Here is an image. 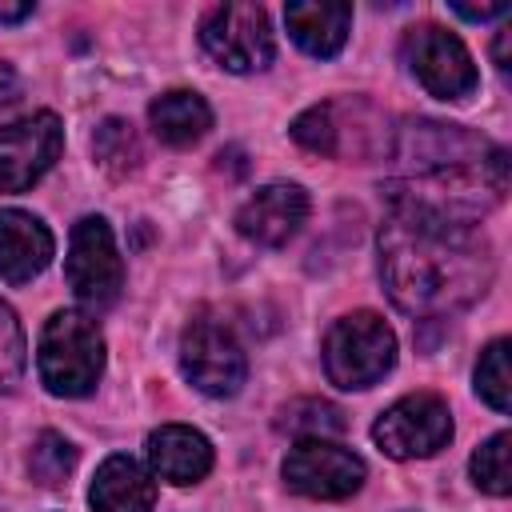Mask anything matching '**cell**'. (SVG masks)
Listing matches in <instances>:
<instances>
[{"label":"cell","instance_id":"1","mask_svg":"<svg viewBox=\"0 0 512 512\" xmlns=\"http://www.w3.org/2000/svg\"><path fill=\"white\" fill-rule=\"evenodd\" d=\"M380 276L408 316H452L492 284V248L472 224L396 208L380 224Z\"/></svg>","mask_w":512,"mask_h":512},{"label":"cell","instance_id":"2","mask_svg":"<svg viewBox=\"0 0 512 512\" xmlns=\"http://www.w3.org/2000/svg\"><path fill=\"white\" fill-rule=\"evenodd\" d=\"M104 372V336L84 312H56L40 336V380L56 396H88Z\"/></svg>","mask_w":512,"mask_h":512},{"label":"cell","instance_id":"3","mask_svg":"<svg viewBox=\"0 0 512 512\" xmlns=\"http://www.w3.org/2000/svg\"><path fill=\"white\" fill-rule=\"evenodd\" d=\"M396 360V336L376 312L340 316L324 336V372L336 388H372Z\"/></svg>","mask_w":512,"mask_h":512},{"label":"cell","instance_id":"4","mask_svg":"<svg viewBox=\"0 0 512 512\" xmlns=\"http://www.w3.org/2000/svg\"><path fill=\"white\" fill-rule=\"evenodd\" d=\"M68 284L76 292V300L92 312H104L120 300L124 288V260L116 252L112 228L100 216H84L72 224V240H68Z\"/></svg>","mask_w":512,"mask_h":512},{"label":"cell","instance_id":"5","mask_svg":"<svg viewBox=\"0 0 512 512\" xmlns=\"http://www.w3.org/2000/svg\"><path fill=\"white\" fill-rule=\"evenodd\" d=\"M180 368L204 396H232L248 376V360L232 328L216 316H196L180 336Z\"/></svg>","mask_w":512,"mask_h":512},{"label":"cell","instance_id":"6","mask_svg":"<svg viewBox=\"0 0 512 512\" xmlns=\"http://www.w3.org/2000/svg\"><path fill=\"white\" fill-rule=\"evenodd\" d=\"M204 52L228 72H260L272 60V28L260 4H220L200 24Z\"/></svg>","mask_w":512,"mask_h":512},{"label":"cell","instance_id":"7","mask_svg":"<svg viewBox=\"0 0 512 512\" xmlns=\"http://www.w3.org/2000/svg\"><path fill=\"white\" fill-rule=\"evenodd\" d=\"M404 60H408L412 76L424 84V92L436 100H464L480 84L468 48L452 32H444L440 24L412 28L404 36Z\"/></svg>","mask_w":512,"mask_h":512},{"label":"cell","instance_id":"8","mask_svg":"<svg viewBox=\"0 0 512 512\" xmlns=\"http://www.w3.org/2000/svg\"><path fill=\"white\" fill-rule=\"evenodd\" d=\"M372 440L384 456L392 460H416V456H432L452 440V412L440 396L432 392H416L396 400L372 428Z\"/></svg>","mask_w":512,"mask_h":512},{"label":"cell","instance_id":"9","mask_svg":"<svg viewBox=\"0 0 512 512\" xmlns=\"http://www.w3.org/2000/svg\"><path fill=\"white\" fill-rule=\"evenodd\" d=\"M64 124L56 112H36L0 128V192L32 188L60 156Z\"/></svg>","mask_w":512,"mask_h":512},{"label":"cell","instance_id":"10","mask_svg":"<svg viewBox=\"0 0 512 512\" xmlns=\"http://www.w3.org/2000/svg\"><path fill=\"white\" fill-rule=\"evenodd\" d=\"M284 480L300 496L344 500L364 484V460L332 440H296V448L284 460Z\"/></svg>","mask_w":512,"mask_h":512},{"label":"cell","instance_id":"11","mask_svg":"<svg viewBox=\"0 0 512 512\" xmlns=\"http://www.w3.org/2000/svg\"><path fill=\"white\" fill-rule=\"evenodd\" d=\"M492 144L460 124H436V120H412L396 136V160H404L408 172H428L444 164H468L488 156Z\"/></svg>","mask_w":512,"mask_h":512},{"label":"cell","instance_id":"12","mask_svg":"<svg viewBox=\"0 0 512 512\" xmlns=\"http://www.w3.org/2000/svg\"><path fill=\"white\" fill-rule=\"evenodd\" d=\"M308 220V192L300 184H264L236 212V232L260 248L288 244Z\"/></svg>","mask_w":512,"mask_h":512},{"label":"cell","instance_id":"13","mask_svg":"<svg viewBox=\"0 0 512 512\" xmlns=\"http://www.w3.org/2000/svg\"><path fill=\"white\" fill-rule=\"evenodd\" d=\"M52 260V232L20 208L0 212V276L8 284H28Z\"/></svg>","mask_w":512,"mask_h":512},{"label":"cell","instance_id":"14","mask_svg":"<svg viewBox=\"0 0 512 512\" xmlns=\"http://www.w3.org/2000/svg\"><path fill=\"white\" fill-rule=\"evenodd\" d=\"M148 460L152 472L168 484H196L212 468V444L184 424H164L148 436Z\"/></svg>","mask_w":512,"mask_h":512},{"label":"cell","instance_id":"15","mask_svg":"<svg viewBox=\"0 0 512 512\" xmlns=\"http://www.w3.org/2000/svg\"><path fill=\"white\" fill-rule=\"evenodd\" d=\"M88 500L96 512H152L156 484L132 456H108L96 468Z\"/></svg>","mask_w":512,"mask_h":512},{"label":"cell","instance_id":"16","mask_svg":"<svg viewBox=\"0 0 512 512\" xmlns=\"http://www.w3.org/2000/svg\"><path fill=\"white\" fill-rule=\"evenodd\" d=\"M284 20H288L292 40L308 56H336L348 40L352 8L348 4H288Z\"/></svg>","mask_w":512,"mask_h":512},{"label":"cell","instance_id":"17","mask_svg":"<svg viewBox=\"0 0 512 512\" xmlns=\"http://www.w3.org/2000/svg\"><path fill=\"white\" fill-rule=\"evenodd\" d=\"M148 120H152V132L164 144L184 148V144H196L212 128V108L204 104V96L176 88V92H164V96L152 100Z\"/></svg>","mask_w":512,"mask_h":512},{"label":"cell","instance_id":"18","mask_svg":"<svg viewBox=\"0 0 512 512\" xmlns=\"http://www.w3.org/2000/svg\"><path fill=\"white\" fill-rule=\"evenodd\" d=\"M276 428H280V432H292L296 440H328V436L344 432L348 420H344V412H340L336 404L308 396V400H292V404L280 412Z\"/></svg>","mask_w":512,"mask_h":512},{"label":"cell","instance_id":"19","mask_svg":"<svg viewBox=\"0 0 512 512\" xmlns=\"http://www.w3.org/2000/svg\"><path fill=\"white\" fill-rule=\"evenodd\" d=\"M472 480L492 496L512 492V436L508 432H496L472 452Z\"/></svg>","mask_w":512,"mask_h":512},{"label":"cell","instance_id":"20","mask_svg":"<svg viewBox=\"0 0 512 512\" xmlns=\"http://www.w3.org/2000/svg\"><path fill=\"white\" fill-rule=\"evenodd\" d=\"M476 392L484 404H492L496 412L512 408V376H508V340H492L480 352L476 364Z\"/></svg>","mask_w":512,"mask_h":512},{"label":"cell","instance_id":"21","mask_svg":"<svg viewBox=\"0 0 512 512\" xmlns=\"http://www.w3.org/2000/svg\"><path fill=\"white\" fill-rule=\"evenodd\" d=\"M76 468V448L60 432H40V440L28 452V472L36 484H64Z\"/></svg>","mask_w":512,"mask_h":512},{"label":"cell","instance_id":"22","mask_svg":"<svg viewBox=\"0 0 512 512\" xmlns=\"http://www.w3.org/2000/svg\"><path fill=\"white\" fill-rule=\"evenodd\" d=\"M92 148H96V160H100L112 176H124V172L136 168V160H140V140H136L132 124H124V120H104V124L96 128Z\"/></svg>","mask_w":512,"mask_h":512},{"label":"cell","instance_id":"23","mask_svg":"<svg viewBox=\"0 0 512 512\" xmlns=\"http://www.w3.org/2000/svg\"><path fill=\"white\" fill-rule=\"evenodd\" d=\"M24 360H28V348H24V332H20V320L16 312L0 300V392H12L20 372H24Z\"/></svg>","mask_w":512,"mask_h":512},{"label":"cell","instance_id":"24","mask_svg":"<svg viewBox=\"0 0 512 512\" xmlns=\"http://www.w3.org/2000/svg\"><path fill=\"white\" fill-rule=\"evenodd\" d=\"M292 140L308 152H320V156H336V140H332V116H328V104H316L308 112H300L292 120Z\"/></svg>","mask_w":512,"mask_h":512},{"label":"cell","instance_id":"25","mask_svg":"<svg viewBox=\"0 0 512 512\" xmlns=\"http://www.w3.org/2000/svg\"><path fill=\"white\" fill-rule=\"evenodd\" d=\"M16 96H20V76H16L12 64H0V108L12 104Z\"/></svg>","mask_w":512,"mask_h":512},{"label":"cell","instance_id":"26","mask_svg":"<svg viewBox=\"0 0 512 512\" xmlns=\"http://www.w3.org/2000/svg\"><path fill=\"white\" fill-rule=\"evenodd\" d=\"M452 12H460L464 20H492V16H504L508 4H480V8H464V4H452Z\"/></svg>","mask_w":512,"mask_h":512},{"label":"cell","instance_id":"27","mask_svg":"<svg viewBox=\"0 0 512 512\" xmlns=\"http://www.w3.org/2000/svg\"><path fill=\"white\" fill-rule=\"evenodd\" d=\"M24 16H32V4H0V24H16Z\"/></svg>","mask_w":512,"mask_h":512},{"label":"cell","instance_id":"28","mask_svg":"<svg viewBox=\"0 0 512 512\" xmlns=\"http://www.w3.org/2000/svg\"><path fill=\"white\" fill-rule=\"evenodd\" d=\"M492 52H496V68L508 72V28L496 36V48H492Z\"/></svg>","mask_w":512,"mask_h":512}]
</instances>
